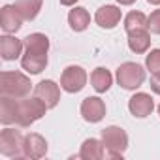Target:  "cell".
<instances>
[{
	"label": "cell",
	"instance_id": "cell-12",
	"mask_svg": "<svg viewBox=\"0 0 160 160\" xmlns=\"http://www.w3.org/2000/svg\"><path fill=\"white\" fill-rule=\"evenodd\" d=\"M121 17H122V13H121V10L117 8V6H102L96 13H94V21H96V25L100 27V28H106V30H111V28H115L119 23H121Z\"/></svg>",
	"mask_w": 160,
	"mask_h": 160
},
{
	"label": "cell",
	"instance_id": "cell-21",
	"mask_svg": "<svg viewBox=\"0 0 160 160\" xmlns=\"http://www.w3.org/2000/svg\"><path fill=\"white\" fill-rule=\"evenodd\" d=\"M124 30L126 34H132L138 30H149V17L143 12H130L124 17Z\"/></svg>",
	"mask_w": 160,
	"mask_h": 160
},
{
	"label": "cell",
	"instance_id": "cell-22",
	"mask_svg": "<svg viewBox=\"0 0 160 160\" xmlns=\"http://www.w3.org/2000/svg\"><path fill=\"white\" fill-rule=\"evenodd\" d=\"M15 8L25 21H34L42 10V0H15Z\"/></svg>",
	"mask_w": 160,
	"mask_h": 160
},
{
	"label": "cell",
	"instance_id": "cell-4",
	"mask_svg": "<svg viewBox=\"0 0 160 160\" xmlns=\"http://www.w3.org/2000/svg\"><path fill=\"white\" fill-rule=\"evenodd\" d=\"M102 141L108 149V158H122V152L128 149V134L119 126L104 128Z\"/></svg>",
	"mask_w": 160,
	"mask_h": 160
},
{
	"label": "cell",
	"instance_id": "cell-6",
	"mask_svg": "<svg viewBox=\"0 0 160 160\" xmlns=\"http://www.w3.org/2000/svg\"><path fill=\"white\" fill-rule=\"evenodd\" d=\"M87 85V72L81 66H68L64 68L62 75H60V89L75 94L79 91H83Z\"/></svg>",
	"mask_w": 160,
	"mask_h": 160
},
{
	"label": "cell",
	"instance_id": "cell-16",
	"mask_svg": "<svg viewBox=\"0 0 160 160\" xmlns=\"http://www.w3.org/2000/svg\"><path fill=\"white\" fill-rule=\"evenodd\" d=\"M68 25H70V28L73 32H83L91 25V13L81 6H75L68 13Z\"/></svg>",
	"mask_w": 160,
	"mask_h": 160
},
{
	"label": "cell",
	"instance_id": "cell-29",
	"mask_svg": "<svg viewBox=\"0 0 160 160\" xmlns=\"http://www.w3.org/2000/svg\"><path fill=\"white\" fill-rule=\"evenodd\" d=\"M158 115H160V106H158Z\"/></svg>",
	"mask_w": 160,
	"mask_h": 160
},
{
	"label": "cell",
	"instance_id": "cell-10",
	"mask_svg": "<svg viewBox=\"0 0 160 160\" xmlns=\"http://www.w3.org/2000/svg\"><path fill=\"white\" fill-rule=\"evenodd\" d=\"M128 109L136 119H145L152 113L154 109V100L151 94L147 92H136L130 100H128Z\"/></svg>",
	"mask_w": 160,
	"mask_h": 160
},
{
	"label": "cell",
	"instance_id": "cell-27",
	"mask_svg": "<svg viewBox=\"0 0 160 160\" xmlns=\"http://www.w3.org/2000/svg\"><path fill=\"white\" fill-rule=\"evenodd\" d=\"M75 2H77V0H60L62 6H75Z\"/></svg>",
	"mask_w": 160,
	"mask_h": 160
},
{
	"label": "cell",
	"instance_id": "cell-25",
	"mask_svg": "<svg viewBox=\"0 0 160 160\" xmlns=\"http://www.w3.org/2000/svg\"><path fill=\"white\" fill-rule=\"evenodd\" d=\"M151 91L154 94H160V72L151 75Z\"/></svg>",
	"mask_w": 160,
	"mask_h": 160
},
{
	"label": "cell",
	"instance_id": "cell-7",
	"mask_svg": "<svg viewBox=\"0 0 160 160\" xmlns=\"http://www.w3.org/2000/svg\"><path fill=\"white\" fill-rule=\"evenodd\" d=\"M34 96H38L49 109H53L60 102V89L53 79H43L34 87Z\"/></svg>",
	"mask_w": 160,
	"mask_h": 160
},
{
	"label": "cell",
	"instance_id": "cell-2",
	"mask_svg": "<svg viewBox=\"0 0 160 160\" xmlns=\"http://www.w3.org/2000/svg\"><path fill=\"white\" fill-rule=\"evenodd\" d=\"M32 89L30 79L21 72H2L0 73V91L2 96L12 98H25Z\"/></svg>",
	"mask_w": 160,
	"mask_h": 160
},
{
	"label": "cell",
	"instance_id": "cell-18",
	"mask_svg": "<svg viewBox=\"0 0 160 160\" xmlns=\"http://www.w3.org/2000/svg\"><path fill=\"white\" fill-rule=\"evenodd\" d=\"M91 83H92V89L96 92H106L111 89L113 85V75L108 68H96L92 73H91Z\"/></svg>",
	"mask_w": 160,
	"mask_h": 160
},
{
	"label": "cell",
	"instance_id": "cell-28",
	"mask_svg": "<svg viewBox=\"0 0 160 160\" xmlns=\"http://www.w3.org/2000/svg\"><path fill=\"white\" fill-rule=\"evenodd\" d=\"M149 4H152V6H160V0H147Z\"/></svg>",
	"mask_w": 160,
	"mask_h": 160
},
{
	"label": "cell",
	"instance_id": "cell-14",
	"mask_svg": "<svg viewBox=\"0 0 160 160\" xmlns=\"http://www.w3.org/2000/svg\"><path fill=\"white\" fill-rule=\"evenodd\" d=\"M23 49H25V43L21 40H17L15 36H2L0 38V57L4 60H15L23 55Z\"/></svg>",
	"mask_w": 160,
	"mask_h": 160
},
{
	"label": "cell",
	"instance_id": "cell-24",
	"mask_svg": "<svg viewBox=\"0 0 160 160\" xmlns=\"http://www.w3.org/2000/svg\"><path fill=\"white\" fill-rule=\"evenodd\" d=\"M149 30L152 34H160V10H154L149 15Z\"/></svg>",
	"mask_w": 160,
	"mask_h": 160
},
{
	"label": "cell",
	"instance_id": "cell-26",
	"mask_svg": "<svg viewBox=\"0 0 160 160\" xmlns=\"http://www.w3.org/2000/svg\"><path fill=\"white\" fill-rule=\"evenodd\" d=\"M117 2H119L121 6H132V4L136 2V0H117Z\"/></svg>",
	"mask_w": 160,
	"mask_h": 160
},
{
	"label": "cell",
	"instance_id": "cell-9",
	"mask_svg": "<svg viewBox=\"0 0 160 160\" xmlns=\"http://www.w3.org/2000/svg\"><path fill=\"white\" fill-rule=\"evenodd\" d=\"M81 117L87 122H100L106 117V104L98 96H89L81 102Z\"/></svg>",
	"mask_w": 160,
	"mask_h": 160
},
{
	"label": "cell",
	"instance_id": "cell-1",
	"mask_svg": "<svg viewBox=\"0 0 160 160\" xmlns=\"http://www.w3.org/2000/svg\"><path fill=\"white\" fill-rule=\"evenodd\" d=\"M49 108L38 98V96H32V98H17V126L21 128H28L30 124H34L36 121H40L45 111Z\"/></svg>",
	"mask_w": 160,
	"mask_h": 160
},
{
	"label": "cell",
	"instance_id": "cell-23",
	"mask_svg": "<svg viewBox=\"0 0 160 160\" xmlns=\"http://www.w3.org/2000/svg\"><path fill=\"white\" fill-rule=\"evenodd\" d=\"M145 68L151 73L160 72V49H151V53L145 57Z\"/></svg>",
	"mask_w": 160,
	"mask_h": 160
},
{
	"label": "cell",
	"instance_id": "cell-15",
	"mask_svg": "<svg viewBox=\"0 0 160 160\" xmlns=\"http://www.w3.org/2000/svg\"><path fill=\"white\" fill-rule=\"evenodd\" d=\"M25 53L28 55H47L49 51V38L42 32H34V34H28L25 40Z\"/></svg>",
	"mask_w": 160,
	"mask_h": 160
},
{
	"label": "cell",
	"instance_id": "cell-11",
	"mask_svg": "<svg viewBox=\"0 0 160 160\" xmlns=\"http://www.w3.org/2000/svg\"><path fill=\"white\" fill-rule=\"evenodd\" d=\"M23 17L17 12L15 4H6L2 10H0V27L6 34H15L21 27H23Z\"/></svg>",
	"mask_w": 160,
	"mask_h": 160
},
{
	"label": "cell",
	"instance_id": "cell-8",
	"mask_svg": "<svg viewBox=\"0 0 160 160\" xmlns=\"http://www.w3.org/2000/svg\"><path fill=\"white\" fill-rule=\"evenodd\" d=\"M47 141L42 134H36V132H30L25 136V145H23V156L25 158H30V160H38V158H43L47 154Z\"/></svg>",
	"mask_w": 160,
	"mask_h": 160
},
{
	"label": "cell",
	"instance_id": "cell-19",
	"mask_svg": "<svg viewBox=\"0 0 160 160\" xmlns=\"http://www.w3.org/2000/svg\"><path fill=\"white\" fill-rule=\"evenodd\" d=\"M128 47L132 53L136 55H143L149 51L151 47V36H149V30H138V32H132L128 34Z\"/></svg>",
	"mask_w": 160,
	"mask_h": 160
},
{
	"label": "cell",
	"instance_id": "cell-3",
	"mask_svg": "<svg viewBox=\"0 0 160 160\" xmlns=\"http://www.w3.org/2000/svg\"><path fill=\"white\" fill-rule=\"evenodd\" d=\"M117 83L124 91H136L145 81V68L138 62H122L117 68Z\"/></svg>",
	"mask_w": 160,
	"mask_h": 160
},
{
	"label": "cell",
	"instance_id": "cell-13",
	"mask_svg": "<svg viewBox=\"0 0 160 160\" xmlns=\"http://www.w3.org/2000/svg\"><path fill=\"white\" fill-rule=\"evenodd\" d=\"M79 158H83V160H102V158H108V149H106L102 139L89 138L81 145Z\"/></svg>",
	"mask_w": 160,
	"mask_h": 160
},
{
	"label": "cell",
	"instance_id": "cell-20",
	"mask_svg": "<svg viewBox=\"0 0 160 160\" xmlns=\"http://www.w3.org/2000/svg\"><path fill=\"white\" fill-rule=\"evenodd\" d=\"M21 66L25 72H28L30 75H36V73H42L47 66V55H28V53H23L21 57Z\"/></svg>",
	"mask_w": 160,
	"mask_h": 160
},
{
	"label": "cell",
	"instance_id": "cell-5",
	"mask_svg": "<svg viewBox=\"0 0 160 160\" xmlns=\"http://www.w3.org/2000/svg\"><path fill=\"white\" fill-rule=\"evenodd\" d=\"M23 145L25 136L15 128H4L0 132V152L8 158H19L23 156Z\"/></svg>",
	"mask_w": 160,
	"mask_h": 160
},
{
	"label": "cell",
	"instance_id": "cell-17",
	"mask_svg": "<svg viewBox=\"0 0 160 160\" xmlns=\"http://www.w3.org/2000/svg\"><path fill=\"white\" fill-rule=\"evenodd\" d=\"M0 122L6 126L17 122V98L2 96V100H0Z\"/></svg>",
	"mask_w": 160,
	"mask_h": 160
}]
</instances>
